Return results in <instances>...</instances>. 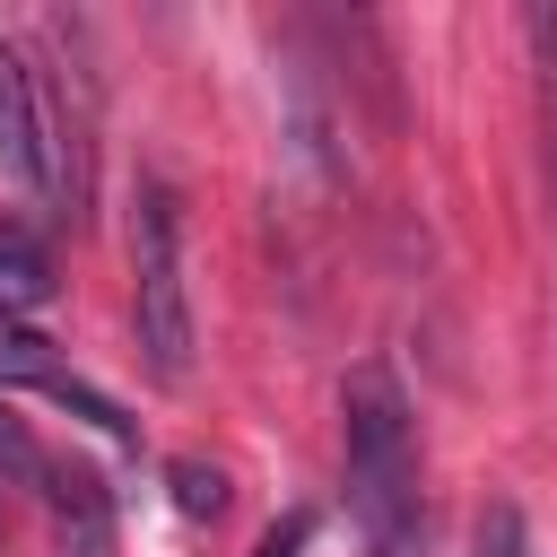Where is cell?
Here are the masks:
<instances>
[{"label": "cell", "instance_id": "6da1fadb", "mask_svg": "<svg viewBox=\"0 0 557 557\" xmlns=\"http://www.w3.org/2000/svg\"><path fill=\"white\" fill-rule=\"evenodd\" d=\"M339 444H348V513L366 557H418V435H409V392L383 357L348 366Z\"/></svg>", "mask_w": 557, "mask_h": 557}, {"label": "cell", "instance_id": "7a4b0ae2", "mask_svg": "<svg viewBox=\"0 0 557 557\" xmlns=\"http://www.w3.org/2000/svg\"><path fill=\"white\" fill-rule=\"evenodd\" d=\"M131 322L157 383H191V287H183V200L139 183L131 200Z\"/></svg>", "mask_w": 557, "mask_h": 557}, {"label": "cell", "instance_id": "3957f363", "mask_svg": "<svg viewBox=\"0 0 557 557\" xmlns=\"http://www.w3.org/2000/svg\"><path fill=\"white\" fill-rule=\"evenodd\" d=\"M278 104H287V139H296V157H305L322 183H339V174H348V157H339V113H331V87H322V70L305 61V44H287Z\"/></svg>", "mask_w": 557, "mask_h": 557}, {"label": "cell", "instance_id": "277c9868", "mask_svg": "<svg viewBox=\"0 0 557 557\" xmlns=\"http://www.w3.org/2000/svg\"><path fill=\"white\" fill-rule=\"evenodd\" d=\"M0 174L26 191H52V157H44V96L26 78V61L0 44Z\"/></svg>", "mask_w": 557, "mask_h": 557}, {"label": "cell", "instance_id": "5b68a950", "mask_svg": "<svg viewBox=\"0 0 557 557\" xmlns=\"http://www.w3.org/2000/svg\"><path fill=\"white\" fill-rule=\"evenodd\" d=\"M52 557H113V496L96 470H44Z\"/></svg>", "mask_w": 557, "mask_h": 557}, {"label": "cell", "instance_id": "8992f818", "mask_svg": "<svg viewBox=\"0 0 557 557\" xmlns=\"http://www.w3.org/2000/svg\"><path fill=\"white\" fill-rule=\"evenodd\" d=\"M522 35H531V104H540V191L557 218V0H531Z\"/></svg>", "mask_w": 557, "mask_h": 557}, {"label": "cell", "instance_id": "52a82bcc", "mask_svg": "<svg viewBox=\"0 0 557 557\" xmlns=\"http://www.w3.org/2000/svg\"><path fill=\"white\" fill-rule=\"evenodd\" d=\"M44 296H52V261H44L26 235L0 226V313H26V305H44Z\"/></svg>", "mask_w": 557, "mask_h": 557}, {"label": "cell", "instance_id": "ba28073f", "mask_svg": "<svg viewBox=\"0 0 557 557\" xmlns=\"http://www.w3.org/2000/svg\"><path fill=\"white\" fill-rule=\"evenodd\" d=\"M44 348H52V339H35V331H17V322L0 313V383H44V374H61Z\"/></svg>", "mask_w": 557, "mask_h": 557}, {"label": "cell", "instance_id": "9c48e42d", "mask_svg": "<svg viewBox=\"0 0 557 557\" xmlns=\"http://www.w3.org/2000/svg\"><path fill=\"white\" fill-rule=\"evenodd\" d=\"M44 453H35V435L9 418V400H0V487H44Z\"/></svg>", "mask_w": 557, "mask_h": 557}, {"label": "cell", "instance_id": "30bf717a", "mask_svg": "<svg viewBox=\"0 0 557 557\" xmlns=\"http://www.w3.org/2000/svg\"><path fill=\"white\" fill-rule=\"evenodd\" d=\"M165 479H174V505H183L191 522H218V513H226V479H218V470H200V461H174Z\"/></svg>", "mask_w": 557, "mask_h": 557}, {"label": "cell", "instance_id": "8fae6325", "mask_svg": "<svg viewBox=\"0 0 557 557\" xmlns=\"http://www.w3.org/2000/svg\"><path fill=\"white\" fill-rule=\"evenodd\" d=\"M470 557H531V548H522V513H513V505H487L479 531H470Z\"/></svg>", "mask_w": 557, "mask_h": 557}, {"label": "cell", "instance_id": "7c38bea8", "mask_svg": "<svg viewBox=\"0 0 557 557\" xmlns=\"http://www.w3.org/2000/svg\"><path fill=\"white\" fill-rule=\"evenodd\" d=\"M305 540H313V513H287V522H278V531L261 540V557H296Z\"/></svg>", "mask_w": 557, "mask_h": 557}]
</instances>
